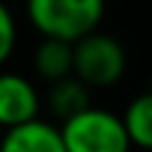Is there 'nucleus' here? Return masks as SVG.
Listing matches in <instances>:
<instances>
[{"mask_svg": "<svg viewBox=\"0 0 152 152\" xmlns=\"http://www.w3.org/2000/svg\"><path fill=\"white\" fill-rule=\"evenodd\" d=\"M29 24L43 35V40H59L67 45L99 32L104 19L102 0H32L27 5Z\"/></svg>", "mask_w": 152, "mask_h": 152, "instance_id": "f257e3e1", "label": "nucleus"}, {"mask_svg": "<svg viewBox=\"0 0 152 152\" xmlns=\"http://www.w3.org/2000/svg\"><path fill=\"white\" fill-rule=\"evenodd\" d=\"M128 67L126 48L118 37L107 32H94L72 45V77L91 88L115 86Z\"/></svg>", "mask_w": 152, "mask_h": 152, "instance_id": "f03ea898", "label": "nucleus"}, {"mask_svg": "<svg viewBox=\"0 0 152 152\" xmlns=\"http://www.w3.org/2000/svg\"><path fill=\"white\" fill-rule=\"evenodd\" d=\"M59 134L67 152H131L120 115L102 107H88L77 118L61 123Z\"/></svg>", "mask_w": 152, "mask_h": 152, "instance_id": "7ed1b4c3", "label": "nucleus"}, {"mask_svg": "<svg viewBox=\"0 0 152 152\" xmlns=\"http://www.w3.org/2000/svg\"><path fill=\"white\" fill-rule=\"evenodd\" d=\"M40 94L19 72H0V128L11 131L37 120Z\"/></svg>", "mask_w": 152, "mask_h": 152, "instance_id": "20e7f679", "label": "nucleus"}, {"mask_svg": "<svg viewBox=\"0 0 152 152\" xmlns=\"http://www.w3.org/2000/svg\"><path fill=\"white\" fill-rule=\"evenodd\" d=\"M0 152H67L59 126L48 120H32L19 128H11L0 139Z\"/></svg>", "mask_w": 152, "mask_h": 152, "instance_id": "39448f33", "label": "nucleus"}, {"mask_svg": "<svg viewBox=\"0 0 152 152\" xmlns=\"http://www.w3.org/2000/svg\"><path fill=\"white\" fill-rule=\"evenodd\" d=\"M45 107L51 110V115H53L56 120L67 123V120L77 118L80 112H86V110L94 107V104H91V91H88L80 80L64 77V80H59V83H51L48 96H45Z\"/></svg>", "mask_w": 152, "mask_h": 152, "instance_id": "423d86ee", "label": "nucleus"}, {"mask_svg": "<svg viewBox=\"0 0 152 152\" xmlns=\"http://www.w3.org/2000/svg\"><path fill=\"white\" fill-rule=\"evenodd\" d=\"M32 64H35V72L48 83L72 77V45L59 40H40L35 48Z\"/></svg>", "mask_w": 152, "mask_h": 152, "instance_id": "0eeeda50", "label": "nucleus"}, {"mask_svg": "<svg viewBox=\"0 0 152 152\" xmlns=\"http://www.w3.org/2000/svg\"><path fill=\"white\" fill-rule=\"evenodd\" d=\"M120 120H123L131 147L152 152V91L134 96L128 102L126 112L120 115Z\"/></svg>", "mask_w": 152, "mask_h": 152, "instance_id": "6e6552de", "label": "nucleus"}, {"mask_svg": "<svg viewBox=\"0 0 152 152\" xmlns=\"http://www.w3.org/2000/svg\"><path fill=\"white\" fill-rule=\"evenodd\" d=\"M16 48V19L8 11V5L0 3V67L11 59Z\"/></svg>", "mask_w": 152, "mask_h": 152, "instance_id": "1a4fd4ad", "label": "nucleus"}]
</instances>
